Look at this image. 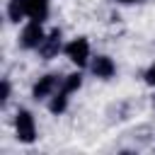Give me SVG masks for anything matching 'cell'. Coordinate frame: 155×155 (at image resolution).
I'll return each instance as SVG.
<instances>
[{
  "mask_svg": "<svg viewBox=\"0 0 155 155\" xmlns=\"http://www.w3.org/2000/svg\"><path fill=\"white\" fill-rule=\"evenodd\" d=\"M15 126H17V136L22 143H31L36 138V126H34V116L27 111V109H19L17 111V119H15Z\"/></svg>",
  "mask_w": 155,
  "mask_h": 155,
  "instance_id": "obj_1",
  "label": "cell"
},
{
  "mask_svg": "<svg viewBox=\"0 0 155 155\" xmlns=\"http://www.w3.org/2000/svg\"><path fill=\"white\" fill-rule=\"evenodd\" d=\"M44 29H41V22H29L27 27H24V31H22V36H19V41H22V46L24 48H39L41 46V41H44Z\"/></svg>",
  "mask_w": 155,
  "mask_h": 155,
  "instance_id": "obj_2",
  "label": "cell"
},
{
  "mask_svg": "<svg viewBox=\"0 0 155 155\" xmlns=\"http://www.w3.org/2000/svg\"><path fill=\"white\" fill-rule=\"evenodd\" d=\"M65 53H68V58L75 63V65H85L87 63V58H90V44H87V39H73L68 46H65Z\"/></svg>",
  "mask_w": 155,
  "mask_h": 155,
  "instance_id": "obj_3",
  "label": "cell"
},
{
  "mask_svg": "<svg viewBox=\"0 0 155 155\" xmlns=\"http://www.w3.org/2000/svg\"><path fill=\"white\" fill-rule=\"evenodd\" d=\"M58 48H61V31L53 29L48 36H44V41H41V46H39V53H41L44 58H53V56L58 53Z\"/></svg>",
  "mask_w": 155,
  "mask_h": 155,
  "instance_id": "obj_4",
  "label": "cell"
},
{
  "mask_svg": "<svg viewBox=\"0 0 155 155\" xmlns=\"http://www.w3.org/2000/svg\"><path fill=\"white\" fill-rule=\"evenodd\" d=\"M92 73H94L97 78L107 80V78H111V75L116 73V65H114V61H111L109 56H97L94 63H92Z\"/></svg>",
  "mask_w": 155,
  "mask_h": 155,
  "instance_id": "obj_5",
  "label": "cell"
},
{
  "mask_svg": "<svg viewBox=\"0 0 155 155\" xmlns=\"http://www.w3.org/2000/svg\"><path fill=\"white\" fill-rule=\"evenodd\" d=\"M27 2V17L34 22H44L48 15V0H24Z\"/></svg>",
  "mask_w": 155,
  "mask_h": 155,
  "instance_id": "obj_6",
  "label": "cell"
},
{
  "mask_svg": "<svg viewBox=\"0 0 155 155\" xmlns=\"http://www.w3.org/2000/svg\"><path fill=\"white\" fill-rule=\"evenodd\" d=\"M56 85H58V78H56V75H44V78H39V82L34 85V99L48 97V94L56 90Z\"/></svg>",
  "mask_w": 155,
  "mask_h": 155,
  "instance_id": "obj_7",
  "label": "cell"
},
{
  "mask_svg": "<svg viewBox=\"0 0 155 155\" xmlns=\"http://www.w3.org/2000/svg\"><path fill=\"white\" fill-rule=\"evenodd\" d=\"M24 15H27V2H24V0H10V5H7V17H10L12 22H19Z\"/></svg>",
  "mask_w": 155,
  "mask_h": 155,
  "instance_id": "obj_8",
  "label": "cell"
},
{
  "mask_svg": "<svg viewBox=\"0 0 155 155\" xmlns=\"http://www.w3.org/2000/svg\"><path fill=\"white\" fill-rule=\"evenodd\" d=\"M65 104H68V92L65 90H58V94L51 99V104H48V109L53 111V114H61L63 109H65Z\"/></svg>",
  "mask_w": 155,
  "mask_h": 155,
  "instance_id": "obj_9",
  "label": "cell"
},
{
  "mask_svg": "<svg viewBox=\"0 0 155 155\" xmlns=\"http://www.w3.org/2000/svg\"><path fill=\"white\" fill-rule=\"evenodd\" d=\"M80 85H82V75H80V73H73V75H68V78L63 80L61 90H65V92L70 94V92H75V90H78Z\"/></svg>",
  "mask_w": 155,
  "mask_h": 155,
  "instance_id": "obj_10",
  "label": "cell"
},
{
  "mask_svg": "<svg viewBox=\"0 0 155 155\" xmlns=\"http://www.w3.org/2000/svg\"><path fill=\"white\" fill-rule=\"evenodd\" d=\"M7 97H10V82H7V80H2V94H0V102L5 104V102H7Z\"/></svg>",
  "mask_w": 155,
  "mask_h": 155,
  "instance_id": "obj_11",
  "label": "cell"
},
{
  "mask_svg": "<svg viewBox=\"0 0 155 155\" xmlns=\"http://www.w3.org/2000/svg\"><path fill=\"white\" fill-rule=\"evenodd\" d=\"M145 80H148L150 85H155V63H153V65H150V70L145 73Z\"/></svg>",
  "mask_w": 155,
  "mask_h": 155,
  "instance_id": "obj_12",
  "label": "cell"
},
{
  "mask_svg": "<svg viewBox=\"0 0 155 155\" xmlns=\"http://www.w3.org/2000/svg\"><path fill=\"white\" fill-rule=\"evenodd\" d=\"M116 2H126L128 5V2H140V0H116Z\"/></svg>",
  "mask_w": 155,
  "mask_h": 155,
  "instance_id": "obj_13",
  "label": "cell"
}]
</instances>
